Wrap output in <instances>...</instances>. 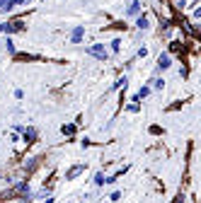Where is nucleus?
Segmentation results:
<instances>
[{"instance_id": "f257e3e1", "label": "nucleus", "mask_w": 201, "mask_h": 203, "mask_svg": "<svg viewBox=\"0 0 201 203\" xmlns=\"http://www.w3.org/2000/svg\"><path fill=\"white\" fill-rule=\"evenodd\" d=\"M90 53H95V56H100V58H104V56H107V51H104L102 46H95V48H90Z\"/></svg>"}, {"instance_id": "f03ea898", "label": "nucleus", "mask_w": 201, "mask_h": 203, "mask_svg": "<svg viewBox=\"0 0 201 203\" xmlns=\"http://www.w3.org/2000/svg\"><path fill=\"white\" fill-rule=\"evenodd\" d=\"M170 65V58L167 56H160V68H167Z\"/></svg>"}, {"instance_id": "7ed1b4c3", "label": "nucleus", "mask_w": 201, "mask_h": 203, "mask_svg": "<svg viewBox=\"0 0 201 203\" xmlns=\"http://www.w3.org/2000/svg\"><path fill=\"white\" fill-rule=\"evenodd\" d=\"M138 27L146 29V27H148V19H146V17H141V19H138Z\"/></svg>"}]
</instances>
